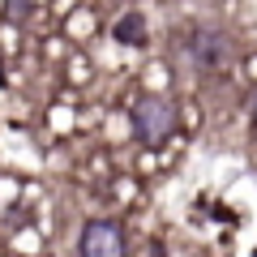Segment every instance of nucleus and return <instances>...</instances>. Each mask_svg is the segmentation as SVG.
Returning <instances> with one entry per match:
<instances>
[{
	"label": "nucleus",
	"instance_id": "obj_1",
	"mask_svg": "<svg viewBox=\"0 0 257 257\" xmlns=\"http://www.w3.org/2000/svg\"><path fill=\"white\" fill-rule=\"evenodd\" d=\"M128 120H133V133H138L142 146H163L176 133V107L163 94H142V99L128 107Z\"/></svg>",
	"mask_w": 257,
	"mask_h": 257
},
{
	"label": "nucleus",
	"instance_id": "obj_2",
	"mask_svg": "<svg viewBox=\"0 0 257 257\" xmlns=\"http://www.w3.org/2000/svg\"><path fill=\"white\" fill-rule=\"evenodd\" d=\"M82 257H124V227L116 219H90L77 240Z\"/></svg>",
	"mask_w": 257,
	"mask_h": 257
},
{
	"label": "nucleus",
	"instance_id": "obj_3",
	"mask_svg": "<svg viewBox=\"0 0 257 257\" xmlns=\"http://www.w3.org/2000/svg\"><path fill=\"white\" fill-rule=\"evenodd\" d=\"M193 60H197V69H210V73L227 69V60H231L227 35L223 30H197L193 35Z\"/></svg>",
	"mask_w": 257,
	"mask_h": 257
},
{
	"label": "nucleus",
	"instance_id": "obj_4",
	"mask_svg": "<svg viewBox=\"0 0 257 257\" xmlns=\"http://www.w3.org/2000/svg\"><path fill=\"white\" fill-rule=\"evenodd\" d=\"M111 35H116V43H124V47H146L150 43V30H146V18H142V13H124Z\"/></svg>",
	"mask_w": 257,
	"mask_h": 257
},
{
	"label": "nucleus",
	"instance_id": "obj_5",
	"mask_svg": "<svg viewBox=\"0 0 257 257\" xmlns=\"http://www.w3.org/2000/svg\"><path fill=\"white\" fill-rule=\"evenodd\" d=\"M13 18H26V0H13Z\"/></svg>",
	"mask_w": 257,
	"mask_h": 257
},
{
	"label": "nucleus",
	"instance_id": "obj_6",
	"mask_svg": "<svg viewBox=\"0 0 257 257\" xmlns=\"http://www.w3.org/2000/svg\"><path fill=\"white\" fill-rule=\"evenodd\" d=\"M248 107H253V124H257V94H253V103H248Z\"/></svg>",
	"mask_w": 257,
	"mask_h": 257
}]
</instances>
